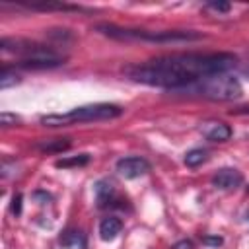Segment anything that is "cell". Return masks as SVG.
I'll return each mask as SVG.
<instances>
[{"label": "cell", "mask_w": 249, "mask_h": 249, "mask_svg": "<svg viewBox=\"0 0 249 249\" xmlns=\"http://www.w3.org/2000/svg\"><path fill=\"white\" fill-rule=\"evenodd\" d=\"M33 198H37V200H39V204H45V202H49V200H51V195H49V193H45V191H35V193H33Z\"/></svg>", "instance_id": "cell-19"}, {"label": "cell", "mask_w": 249, "mask_h": 249, "mask_svg": "<svg viewBox=\"0 0 249 249\" xmlns=\"http://www.w3.org/2000/svg\"><path fill=\"white\" fill-rule=\"evenodd\" d=\"M16 84H19V76L14 70H10L8 66H4L2 68V74H0V88L2 89H8V88H12Z\"/></svg>", "instance_id": "cell-15"}, {"label": "cell", "mask_w": 249, "mask_h": 249, "mask_svg": "<svg viewBox=\"0 0 249 249\" xmlns=\"http://www.w3.org/2000/svg\"><path fill=\"white\" fill-rule=\"evenodd\" d=\"M243 72H245V74H249V62H247V64L243 66Z\"/></svg>", "instance_id": "cell-23"}, {"label": "cell", "mask_w": 249, "mask_h": 249, "mask_svg": "<svg viewBox=\"0 0 249 249\" xmlns=\"http://www.w3.org/2000/svg\"><path fill=\"white\" fill-rule=\"evenodd\" d=\"M115 196V187L109 179H101L95 183V200L97 204L103 208V206H109V202L113 200Z\"/></svg>", "instance_id": "cell-10"}, {"label": "cell", "mask_w": 249, "mask_h": 249, "mask_svg": "<svg viewBox=\"0 0 249 249\" xmlns=\"http://www.w3.org/2000/svg\"><path fill=\"white\" fill-rule=\"evenodd\" d=\"M231 113H235V115H249V107H243V109H235V111H231Z\"/></svg>", "instance_id": "cell-22"}, {"label": "cell", "mask_w": 249, "mask_h": 249, "mask_svg": "<svg viewBox=\"0 0 249 249\" xmlns=\"http://www.w3.org/2000/svg\"><path fill=\"white\" fill-rule=\"evenodd\" d=\"M0 49L16 54L19 58V66L23 68H54L66 60V56L56 49L21 37H4L0 41Z\"/></svg>", "instance_id": "cell-2"}, {"label": "cell", "mask_w": 249, "mask_h": 249, "mask_svg": "<svg viewBox=\"0 0 249 249\" xmlns=\"http://www.w3.org/2000/svg\"><path fill=\"white\" fill-rule=\"evenodd\" d=\"M0 123H2L4 126H10V124L19 123V117H18L16 113H8V111H4V113L0 115Z\"/></svg>", "instance_id": "cell-17"}, {"label": "cell", "mask_w": 249, "mask_h": 249, "mask_svg": "<svg viewBox=\"0 0 249 249\" xmlns=\"http://www.w3.org/2000/svg\"><path fill=\"white\" fill-rule=\"evenodd\" d=\"M89 163V154H78V156H72V158H62V160H56L54 165L56 167H82Z\"/></svg>", "instance_id": "cell-14"}, {"label": "cell", "mask_w": 249, "mask_h": 249, "mask_svg": "<svg viewBox=\"0 0 249 249\" xmlns=\"http://www.w3.org/2000/svg\"><path fill=\"white\" fill-rule=\"evenodd\" d=\"M37 148L41 152H64L70 148V140L68 138H54V140H47L37 144Z\"/></svg>", "instance_id": "cell-13"}, {"label": "cell", "mask_w": 249, "mask_h": 249, "mask_svg": "<svg viewBox=\"0 0 249 249\" xmlns=\"http://www.w3.org/2000/svg\"><path fill=\"white\" fill-rule=\"evenodd\" d=\"M123 115V107L115 103H91L76 107L68 113H54L41 117V124L45 126H68L76 123H89V121H109Z\"/></svg>", "instance_id": "cell-5"}, {"label": "cell", "mask_w": 249, "mask_h": 249, "mask_svg": "<svg viewBox=\"0 0 249 249\" xmlns=\"http://www.w3.org/2000/svg\"><path fill=\"white\" fill-rule=\"evenodd\" d=\"M237 58L231 53H179L134 62L123 68V74L144 86L179 89L212 74H226Z\"/></svg>", "instance_id": "cell-1"}, {"label": "cell", "mask_w": 249, "mask_h": 249, "mask_svg": "<svg viewBox=\"0 0 249 249\" xmlns=\"http://www.w3.org/2000/svg\"><path fill=\"white\" fill-rule=\"evenodd\" d=\"M243 183V175L235 169V167H222L214 173L212 177V185L220 191H230V189H235Z\"/></svg>", "instance_id": "cell-7"}, {"label": "cell", "mask_w": 249, "mask_h": 249, "mask_svg": "<svg viewBox=\"0 0 249 249\" xmlns=\"http://www.w3.org/2000/svg\"><path fill=\"white\" fill-rule=\"evenodd\" d=\"M123 230V222L117 216H107L99 222V237L103 241H113Z\"/></svg>", "instance_id": "cell-9"}, {"label": "cell", "mask_w": 249, "mask_h": 249, "mask_svg": "<svg viewBox=\"0 0 249 249\" xmlns=\"http://www.w3.org/2000/svg\"><path fill=\"white\" fill-rule=\"evenodd\" d=\"M208 160V152L206 150H202V148H193V150H189L187 154H185V165L187 167H198V165H202L204 161Z\"/></svg>", "instance_id": "cell-12"}, {"label": "cell", "mask_w": 249, "mask_h": 249, "mask_svg": "<svg viewBox=\"0 0 249 249\" xmlns=\"http://www.w3.org/2000/svg\"><path fill=\"white\" fill-rule=\"evenodd\" d=\"M12 212H14L16 216L21 214V195H19V193L14 195V198H12Z\"/></svg>", "instance_id": "cell-18"}, {"label": "cell", "mask_w": 249, "mask_h": 249, "mask_svg": "<svg viewBox=\"0 0 249 249\" xmlns=\"http://www.w3.org/2000/svg\"><path fill=\"white\" fill-rule=\"evenodd\" d=\"M200 132L210 142H226L231 138V128L222 121H206L200 126Z\"/></svg>", "instance_id": "cell-8"}, {"label": "cell", "mask_w": 249, "mask_h": 249, "mask_svg": "<svg viewBox=\"0 0 249 249\" xmlns=\"http://www.w3.org/2000/svg\"><path fill=\"white\" fill-rule=\"evenodd\" d=\"M204 8L214 10V12H218V14H226V12L231 10V4H228V2H206Z\"/></svg>", "instance_id": "cell-16"}, {"label": "cell", "mask_w": 249, "mask_h": 249, "mask_svg": "<svg viewBox=\"0 0 249 249\" xmlns=\"http://www.w3.org/2000/svg\"><path fill=\"white\" fill-rule=\"evenodd\" d=\"M99 33L121 39V41H150V43H181V41H196L202 35L196 31H181V29H165V31H148V29H130L117 27L111 23H103L95 27Z\"/></svg>", "instance_id": "cell-4"}, {"label": "cell", "mask_w": 249, "mask_h": 249, "mask_svg": "<svg viewBox=\"0 0 249 249\" xmlns=\"http://www.w3.org/2000/svg\"><path fill=\"white\" fill-rule=\"evenodd\" d=\"M115 169L124 179H136L150 171V163H148V160H144L140 156H126L115 163Z\"/></svg>", "instance_id": "cell-6"}, {"label": "cell", "mask_w": 249, "mask_h": 249, "mask_svg": "<svg viewBox=\"0 0 249 249\" xmlns=\"http://www.w3.org/2000/svg\"><path fill=\"white\" fill-rule=\"evenodd\" d=\"M247 191H249V187H247Z\"/></svg>", "instance_id": "cell-24"}, {"label": "cell", "mask_w": 249, "mask_h": 249, "mask_svg": "<svg viewBox=\"0 0 249 249\" xmlns=\"http://www.w3.org/2000/svg\"><path fill=\"white\" fill-rule=\"evenodd\" d=\"M175 93L206 97L212 101H231V99L241 97L243 89H241V84L237 78L228 76V74H212V76L200 78L185 88L175 89Z\"/></svg>", "instance_id": "cell-3"}, {"label": "cell", "mask_w": 249, "mask_h": 249, "mask_svg": "<svg viewBox=\"0 0 249 249\" xmlns=\"http://www.w3.org/2000/svg\"><path fill=\"white\" fill-rule=\"evenodd\" d=\"M171 249H195V245H193V241H191V239H181V241L173 243V247H171Z\"/></svg>", "instance_id": "cell-21"}, {"label": "cell", "mask_w": 249, "mask_h": 249, "mask_svg": "<svg viewBox=\"0 0 249 249\" xmlns=\"http://www.w3.org/2000/svg\"><path fill=\"white\" fill-rule=\"evenodd\" d=\"M202 241H204L206 245H212V247L222 245V237H216V235H204V237H202Z\"/></svg>", "instance_id": "cell-20"}, {"label": "cell", "mask_w": 249, "mask_h": 249, "mask_svg": "<svg viewBox=\"0 0 249 249\" xmlns=\"http://www.w3.org/2000/svg\"><path fill=\"white\" fill-rule=\"evenodd\" d=\"M60 245L66 249H86V235L80 230H66L60 235Z\"/></svg>", "instance_id": "cell-11"}]
</instances>
